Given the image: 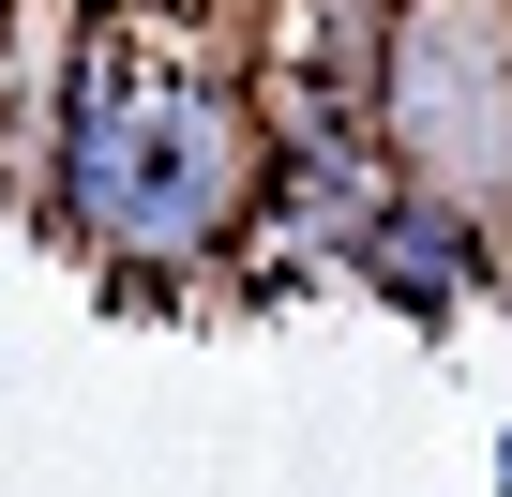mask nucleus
<instances>
[{
    "instance_id": "f257e3e1",
    "label": "nucleus",
    "mask_w": 512,
    "mask_h": 497,
    "mask_svg": "<svg viewBox=\"0 0 512 497\" xmlns=\"http://www.w3.org/2000/svg\"><path fill=\"white\" fill-rule=\"evenodd\" d=\"M256 181H272V106H256V61H226V31L196 16H106L61 61V121H46V211L91 272H226Z\"/></svg>"
},
{
    "instance_id": "f03ea898",
    "label": "nucleus",
    "mask_w": 512,
    "mask_h": 497,
    "mask_svg": "<svg viewBox=\"0 0 512 497\" xmlns=\"http://www.w3.org/2000/svg\"><path fill=\"white\" fill-rule=\"evenodd\" d=\"M407 181L467 196L512 241V0H392V46H377V106Z\"/></svg>"
},
{
    "instance_id": "7ed1b4c3",
    "label": "nucleus",
    "mask_w": 512,
    "mask_h": 497,
    "mask_svg": "<svg viewBox=\"0 0 512 497\" xmlns=\"http://www.w3.org/2000/svg\"><path fill=\"white\" fill-rule=\"evenodd\" d=\"M497 272H512V241H497L467 196H437V181H392V196L362 211V241H347V287H377V302L422 317V332H452Z\"/></svg>"
},
{
    "instance_id": "20e7f679",
    "label": "nucleus",
    "mask_w": 512,
    "mask_h": 497,
    "mask_svg": "<svg viewBox=\"0 0 512 497\" xmlns=\"http://www.w3.org/2000/svg\"><path fill=\"white\" fill-rule=\"evenodd\" d=\"M61 61H76V31H61V16L31 31V0H0V211H46V121H61Z\"/></svg>"
}]
</instances>
